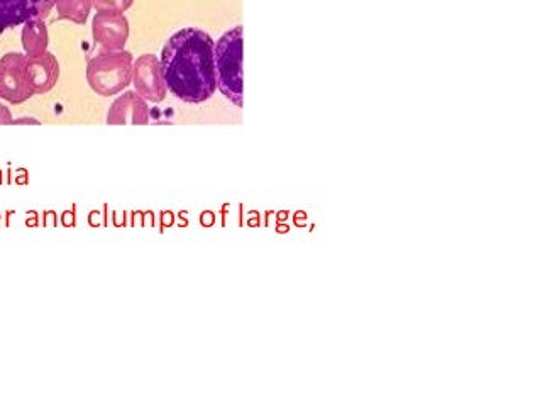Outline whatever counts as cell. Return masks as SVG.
Masks as SVG:
<instances>
[{"mask_svg":"<svg viewBox=\"0 0 540 405\" xmlns=\"http://www.w3.org/2000/svg\"><path fill=\"white\" fill-rule=\"evenodd\" d=\"M214 39L202 29L185 28L173 34L161 51L166 89L187 104H202L217 90Z\"/></svg>","mask_w":540,"mask_h":405,"instance_id":"obj_1","label":"cell"},{"mask_svg":"<svg viewBox=\"0 0 540 405\" xmlns=\"http://www.w3.org/2000/svg\"><path fill=\"white\" fill-rule=\"evenodd\" d=\"M217 89L237 107H243V28L222 34L214 46Z\"/></svg>","mask_w":540,"mask_h":405,"instance_id":"obj_2","label":"cell"},{"mask_svg":"<svg viewBox=\"0 0 540 405\" xmlns=\"http://www.w3.org/2000/svg\"><path fill=\"white\" fill-rule=\"evenodd\" d=\"M134 58L129 51H99L87 65V82L95 94L117 95L133 84Z\"/></svg>","mask_w":540,"mask_h":405,"instance_id":"obj_3","label":"cell"},{"mask_svg":"<svg viewBox=\"0 0 540 405\" xmlns=\"http://www.w3.org/2000/svg\"><path fill=\"white\" fill-rule=\"evenodd\" d=\"M34 94L28 73V56L7 53L0 58V99L9 104H23Z\"/></svg>","mask_w":540,"mask_h":405,"instance_id":"obj_4","label":"cell"},{"mask_svg":"<svg viewBox=\"0 0 540 405\" xmlns=\"http://www.w3.org/2000/svg\"><path fill=\"white\" fill-rule=\"evenodd\" d=\"M133 84L134 90L144 100H149L153 104H160L165 100L168 89H166L165 77H163L158 56L151 53L139 56L133 63Z\"/></svg>","mask_w":540,"mask_h":405,"instance_id":"obj_5","label":"cell"},{"mask_svg":"<svg viewBox=\"0 0 540 405\" xmlns=\"http://www.w3.org/2000/svg\"><path fill=\"white\" fill-rule=\"evenodd\" d=\"M95 45L105 51L124 50L129 39V21L119 12H97L92 21Z\"/></svg>","mask_w":540,"mask_h":405,"instance_id":"obj_6","label":"cell"},{"mask_svg":"<svg viewBox=\"0 0 540 405\" xmlns=\"http://www.w3.org/2000/svg\"><path fill=\"white\" fill-rule=\"evenodd\" d=\"M56 0H0V33L33 17L45 19Z\"/></svg>","mask_w":540,"mask_h":405,"instance_id":"obj_7","label":"cell"},{"mask_svg":"<svg viewBox=\"0 0 540 405\" xmlns=\"http://www.w3.org/2000/svg\"><path fill=\"white\" fill-rule=\"evenodd\" d=\"M107 124L109 126H126V124L146 126L149 124L148 102L136 90H129L112 102L109 114H107Z\"/></svg>","mask_w":540,"mask_h":405,"instance_id":"obj_8","label":"cell"},{"mask_svg":"<svg viewBox=\"0 0 540 405\" xmlns=\"http://www.w3.org/2000/svg\"><path fill=\"white\" fill-rule=\"evenodd\" d=\"M28 73L34 94H46L55 87L60 78V63L50 51L34 58L28 56Z\"/></svg>","mask_w":540,"mask_h":405,"instance_id":"obj_9","label":"cell"},{"mask_svg":"<svg viewBox=\"0 0 540 405\" xmlns=\"http://www.w3.org/2000/svg\"><path fill=\"white\" fill-rule=\"evenodd\" d=\"M21 43H23L24 53L29 58L45 55L50 45V34L45 19L33 17L24 23L23 33H21Z\"/></svg>","mask_w":540,"mask_h":405,"instance_id":"obj_10","label":"cell"},{"mask_svg":"<svg viewBox=\"0 0 540 405\" xmlns=\"http://www.w3.org/2000/svg\"><path fill=\"white\" fill-rule=\"evenodd\" d=\"M58 17L75 24H85L92 11V0H56Z\"/></svg>","mask_w":540,"mask_h":405,"instance_id":"obj_11","label":"cell"},{"mask_svg":"<svg viewBox=\"0 0 540 405\" xmlns=\"http://www.w3.org/2000/svg\"><path fill=\"white\" fill-rule=\"evenodd\" d=\"M134 0H92V7L97 9V12H119L124 14L127 9H131Z\"/></svg>","mask_w":540,"mask_h":405,"instance_id":"obj_12","label":"cell"},{"mask_svg":"<svg viewBox=\"0 0 540 405\" xmlns=\"http://www.w3.org/2000/svg\"><path fill=\"white\" fill-rule=\"evenodd\" d=\"M12 124V114L4 104H0V126H7Z\"/></svg>","mask_w":540,"mask_h":405,"instance_id":"obj_13","label":"cell"}]
</instances>
